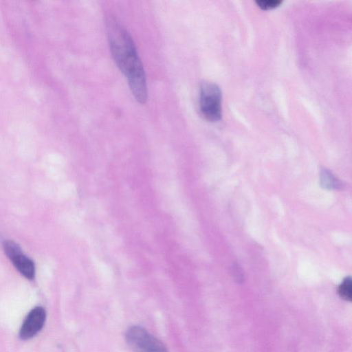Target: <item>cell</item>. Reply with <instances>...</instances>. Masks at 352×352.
<instances>
[{"instance_id": "1", "label": "cell", "mask_w": 352, "mask_h": 352, "mask_svg": "<svg viewBox=\"0 0 352 352\" xmlns=\"http://www.w3.org/2000/svg\"><path fill=\"white\" fill-rule=\"evenodd\" d=\"M106 23L112 56L126 76L134 98L143 104L148 97L146 79L134 42L130 34L116 19L108 18Z\"/></svg>"}, {"instance_id": "2", "label": "cell", "mask_w": 352, "mask_h": 352, "mask_svg": "<svg viewBox=\"0 0 352 352\" xmlns=\"http://www.w3.org/2000/svg\"><path fill=\"white\" fill-rule=\"evenodd\" d=\"M222 94L219 87L212 82L203 81L199 89V109L210 122H217L222 118Z\"/></svg>"}, {"instance_id": "3", "label": "cell", "mask_w": 352, "mask_h": 352, "mask_svg": "<svg viewBox=\"0 0 352 352\" xmlns=\"http://www.w3.org/2000/svg\"><path fill=\"white\" fill-rule=\"evenodd\" d=\"M125 336L133 352H168L160 340L142 327H131Z\"/></svg>"}, {"instance_id": "4", "label": "cell", "mask_w": 352, "mask_h": 352, "mask_svg": "<svg viewBox=\"0 0 352 352\" xmlns=\"http://www.w3.org/2000/svg\"><path fill=\"white\" fill-rule=\"evenodd\" d=\"M5 253L16 269L26 278L32 279L35 274L34 263L25 255L15 242L8 240L3 244Z\"/></svg>"}, {"instance_id": "5", "label": "cell", "mask_w": 352, "mask_h": 352, "mask_svg": "<svg viewBox=\"0 0 352 352\" xmlns=\"http://www.w3.org/2000/svg\"><path fill=\"white\" fill-rule=\"evenodd\" d=\"M46 318L45 309L41 307L33 309L24 320L20 329V337L28 340L34 336L43 327Z\"/></svg>"}, {"instance_id": "6", "label": "cell", "mask_w": 352, "mask_h": 352, "mask_svg": "<svg viewBox=\"0 0 352 352\" xmlns=\"http://www.w3.org/2000/svg\"><path fill=\"white\" fill-rule=\"evenodd\" d=\"M320 182L326 189H338L341 187V182L327 169H322L320 173Z\"/></svg>"}, {"instance_id": "7", "label": "cell", "mask_w": 352, "mask_h": 352, "mask_svg": "<svg viewBox=\"0 0 352 352\" xmlns=\"http://www.w3.org/2000/svg\"><path fill=\"white\" fill-rule=\"evenodd\" d=\"M338 293L342 299L351 301L352 298V281L350 276L346 277L339 285Z\"/></svg>"}, {"instance_id": "8", "label": "cell", "mask_w": 352, "mask_h": 352, "mask_svg": "<svg viewBox=\"0 0 352 352\" xmlns=\"http://www.w3.org/2000/svg\"><path fill=\"white\" fill-rule=\"evenodd\" d=\"M255 2L261 9L267 10L278 7L283 1L280 0H261Z\"/></svg>"}, {"instance_id": "9", "label": "cell", "mask_w": 352, "mask_h": 352, "mask_svg": "<svg viewBox=\"0 0 352 352\" xmlns=\"http://www.w3.org/2000/svg\"><path fill=\"white\" fill-rule=\"evenodd\" d=\"M234 274L235 277H236L237 279H241L242 275L240 269L235 265L234 268Z\"/></svg>"}]
</instances>
